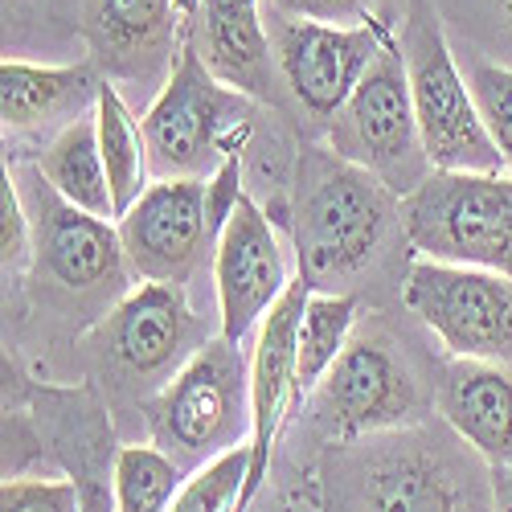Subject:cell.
I'll list each match as a JSON object with an SVG mask.
<instances>
[{
    "label": "cell",
    "instance_id": "obj_21",
    "mask_svg": "<svg viewBox=\"0 0 512 512\" xmlns=\"http://www.w3.org/2000/svg\"><path fill=\"white\" fill-rule=\"evenodd\" d=\"M95 123H99V148H103L107 181H111V197H115V218H123V213L132 209L152 185L144 123L132 115V107L123 103L115 82H103Z\"/></svg>",
    "mask_w": 512,
    "mask_h": 512
},
{
    "label": "cell",
    "instance_id": "obj_11",
    "mask_svg": "<svg viewBox=\"0 0 512 512\" xmlns=\"http://www.w3.org/2000/svg\"><path fill=\"white\" fill-rule=\"evenodd\" d=\"M29 226H33V254L62 287H103L119 283L127 254L119 242V226L107 218L70 205L41 168H25L17 177Z\"/></svg>",
    "mask_w": 512,
    "mask_h": 512
},
{
    "label": "cell",
    "instance_id": "obj_22",
    "mask_svg": "<svg viewBox=\"0 0 512 512\" xmlns=\"http://www.w3.org/2000/svg\"><path fill=\"white\" fill-rule=\"evenodd\" d=\"M353 324H357L353 295H336V291L308 295L300 316V336H295V390H300V402L316 394L324 373L349 349Z\"/></svg>",
    "mask_w": 512,
    "mask_h": 512
},
{
    "label": "cell",
    "instance_id": "obj_7",
    "mask_svg": "<svg viewBox=\"0 0 512 512\" xmlns=\"http://www.w3.org/2000/svg\"><path fill=\"white\" fill-rule=\"evenodd\" d=\"M406 308L431 328L451 357L512 361V279L476 267L414 259L402 287Z\"/></svg>",
    "mask_w": 512,
    "mask_h": 512
},
{
    "label": "cell",
    "instance_id": "obj_12",
    "mask_svg": "<svg viewBox=\"0 0 512 512\" xmlns=\"http://www.w3.org/2000/svg\"><path fill=\"white\" fill-rule=\"evenodd\" d=\"M316 410L336 439L390 431L418 414V390L406 365L377 336H357L316 386Z\"/></svg>",
    "mask_w": 512,
    "mask_h": 512
},
{
    "label": "cell",
    "instance_id": "obj_20",
    "mask_svg": "<svg viewBox=\"0 0 512 512\" xmlns=\"http://www.w3.org/2000/svg\"><path fill=\"white\" fill-rule=\"evenodd\" d=\"M361 512H467L463 492L451 480L443 463H435L422 451L394 455L377 463L365 492H361Z\"/></svg>",
    "mask_w": 512,
    "mask_h": 512
},
{
    "label": "cell",
    "instance_id": "obj_19",
    "mask_svg": "<svg viewBox=\"0 0 512 512\" xmlns=\"http://www.w3.org/2000/svg\"><path fill=\"white\" fill-rule=\"evenodd\" d=\"M37 168L70 205L95 213V218H107V222L115 218V197H111L107 164H103V148H99L95 111L74 119L66 132H58L46 144V152H41Z\"/></svg>",
    "mask_w": 512,
    "mask_h": 512
},
{
    "label": "cell",
    "instance_id": "obj_16",
    "mask_svg": "<svg viewBox=\"0 0 512 512\" xmlns=\"http://www.w3.org/2000/svg\"><path fill=\"white\" fill-rule=\"evenodd\" d=\"M103 340L127 373H160L193 340V312L177 283H144L107 316Z\"/></svg>",
    "mask_w": 512,
    "mask_h": 512
},
{
    "label": "cell",
    "instance_id": "obj_17",
    "mask_svg": "<svg viewBox=\"0 0 512 512\" xmlns=\"http://www.w3.org/2000/svg\"><path fill=\"white\" fill-rule=\"evenodd\" d=\"M439 414L496 472H512V377L500 365L451 357L439 381Z\"/></svg>",
    "mask_w": 512,
    "mask_h": 512
},
{
    "label": "cell",
    "instance_id": "obj_27",
    "mask_svg": "<svg viewBox=\"0 0 512 512\" xmlns=\"http://www.w3.org/2000/svg\"><path fill=\"white\" fill-rule=\"evenodd\" d=\"M0 512H87L74 480H5Z\"/></svg>",
    "mask_w": 512,
    "mask_h": 512
},
{
    "label": "cell",
    "instance_id": "obj_18",
    "mask_svg": "<svg viewBox=\"0 0 512 512\" xmlns=\"http://www.w3.org/2000/svg\"><path fill=\"white\" fill-rule=\"evenodd\" d=\"M95 62L74 66H29L0 62V119L9 132H41V127H66L99 107L103 91Z\"/></svg>",
    "mask_w": 512,
    "mask_h": 512
},
{
    "label": "cell",
    "instance_id": "obj_1",
    "mask_svg": "<svg viewBox=\"0 0 512 512\" xmlns=\"http://www.w3.org/2000/svg\"><path fill=\"white\" fill-rule=\"evenodd\" d=\"M398 213V197L332 148H304L295 168V259L312 291L369 267Z\"/></svg>",
    "mask_w": 512,
    "mask_h": 512
},
{
    "label": "cell",
    "instance_id": "obj_15",
    "mask_svg": "<svg viewBox=\"0 0 512 512\" xmlns=\"http://www.w3.org/2000/svg\"><path fill=\"white\" fill-rule=\"evenodd\" d=\"M197 50L213 78L242 91L246 99H275L279 58L259 17V0H197Z\"/></svg>",
    "mask_w": 512,
    "mask_h": 512
},
{
    "label": "cell",
    "instance_id": "obj_30",
    "mask_svg": "<svg viewBox=\"0 0 512 512\" xmlns=\"http://www.w3.org/2000/svg\"><path fill=\"white\" fill-rule=\"evenodd\" d=\"M500 5H504V17H508V25H512V0H500Z\"/></svg>",
    "mask_w": 512,
    "mask_h": 512
},
{
    "label": "cell",
    "instance_id": "obj_4",
    "mask_svg": "<svg viewBox=\"0 0 512 512\" xmlns=\"http://www.w3.org/2000/svg\"><path fill=\"white\" fill-rule=\"evenodd\" d=\"M152 447L181 467L213 463L218 455L250 443V365L230 340L193 349L177 377L148 406Z\"/></svg>",
    "mask_w": 512,
    "mask_h": 512
},
{
    "label": "cell",
    "instance_id": "obj_13",
    "mask_svg": "<svg viewBox=\"0 0 512 512\" xmlns=\"http://www.w3.org/2000/svg\"><path fill=\"white\" fill-rule=\"evenodd\" d=\"M193 17L197 0H87L82 33L99 70L123 82H148L164 66H177L181 37Z\"/></svg>",
    "mask_w": 512,
    "mask_h": 512
},
{
    "label": "cell",
    "instance_id": "obj_2",
    "mask_svg": "<svg viewBox=\"0 0 512 512\" xmlns=\"http://www.w3.org/2000/svg\"><path fill=\"white\" fill-rule=\"evenodd\" d=\"M197 17L181 37L177 66L168 70L144 123L152 181H209L242 148L254 107L242 91L213 78L197 50Z\"/></svg>",
    "mask_w": 512,
    "mask_h": 512
},
{
    "label": "cell",
    "instance_id": "obj_26",
    "mask_svg": "<svg viewBox=\"0 0 512 512\" xmlns=\"http://www.w3.org/2000/svg\"><path fill=\"white\" fill-rule=\"evenodd\" d=\"M0 263H5V275L21 279L29 271V263H37L33 254V226H29V213L17 189V177L9 173L5 164V177H0Z\"/></svg>",
    "mask_w": 512,
    "mask_h": 512
},
{
    "label": "cell",
    "instance_id": "obj_29",
    "mask_svg": "<svg viewBox=\"0 0 512 512\" xmlns=\"http://www.w3.org/2000/svg\"><path fill=\"white\" fill-rule=\"evenodd\" d=\"M82 508H87V512H111L107 492H103V488H87V484H82Z\"/></svg>",
    "mask_w": 512,
    "mask_h": 512
},
{
    "label": "cell",
    "instance_id": "obj_6",
    "mask_svg": "<svg viewBox=\"0 0 512 512\" xmlns=\"http://www.w3.org/2000/svg\"><path fill=\"white\" fill-rule=\"evenodd\" d=\"M328 148L340 160L373 173L398 201H406L435 173L422 148L406 58L394 37L361 78L353 99L328 123Z\"/></svg>",
    "mask_w": 512,
    "mask_h": 512
},
{
    "label": "cell",
    "instance_id": "obj_31",
    "mask_svg": "<svg viewBox=\"0 0 512 512\" xmlns=\"http://www.w3.org/2000/svg\"><path fill=\"white\" fill-rule=\"evenodd\" d=\"M500 512H512V496H508V500H504V508H500Z\"/></svg>",
    "mask_w": 512,
    "mask_h": 512
},
{
    "label": "cell",
    "instance_id": "obj_8",
    "mask_svg": "<svg viewBox=\"0 0 512 512\" xmlns=\"http://www.w3.org/2000/svg\"><path fill=\"white\" fill-rule=\"evenodd\" d=\"M386 21L365 25H316V21H287L275 29V58L283 87L312 119L332 123L361 87V78L377 62L390 41Z\"/></svg>",
    "mask_w": 512,
    "mask_h": 512
},
{
    "label": "cell",
    "instance_id": "obj_9",
    "mask_svg": "<svg viewBox=\"0 0 512 512\" xmlns=\"http://www.w3.org/2000/svg\"><path fill=\"white\" fill-rule=\"evenodd\" d=\"M127 267L144 283H185L201 254L218 246L209 222V181H152L115 222Z\"/></svg>",
    "mask_w": 512,
    "mask_h": 512
},
{
    "label": "cell",
    "instance_id": "obj_23",
    "mask_svg": "<svg viewBox=\"0 0 512 512\" xmlns=\"http://www.w3.org/2000/svg\"><path fill=\"white\" fill-rule=\"evenodd\" d=\"M185 488V467L160 447H123L115 455V512H168Z\"/></svg>",
    "mask_w": 512,
    "mask_h": 512
},
{
    "label": "cell",
    "instance_id": "obj_5",
    "mask_svg": "<svg viewBox=\"0 0 512 512\" xmlns=\"http://www.w3.org/2000/svg\"><path fill=\"white\" fill-rule=\"evenodd\" d=\"M402 226L418 259L512 279V177L431 173L406 201Z\"/></svg>",
    "mask_w": 512,
    "mask_h": 512
},
{
    "label": "cell",
    "instance_id": "obj_14",
    "mask_svg": "<svg viewBox=\"0 0 512 512\" xmlns=\"http://www.w3.org/2000/svg\"><path fill=\"white\" fill-rule=\"evenodd\" d=\"M312 295V283L304 275H295L291 287L283 291V300L267 312L254 336V353H250V480L242 508L254 500L259 484L267 480L271 451L283 431V422L291 406L300 402L295 390V336H300V316Z\"/></svg>",
    "mask_w": 512,
    "mask_h": 512
},
{
    "label": "cell",
    "instance_id": "obj_25",
    "mask_svg": "<svg viewBox=\"0 0 512 512\" xmlns=\"http://www.w3.org/2000/svg\"><path fill=\"white\" fill-rule=\"evenodd\" d=\"M472 99L480 107V119L496 152L504 156V168H512V70L508 66H476L472 70Z\"/></svg>",
    "mask_w": 512,
    "mask_h": 512
},
{
    "label": "cell",
    "instance_id": "obj_28",
    "mask_svg": "<svg viewBox=\"0 0 512 512\" xmlns=\"http://www.w3.org/2000/svg\"><path fill=\"white\" fill-rule=\"evenodd\" d=\"M275 13L287 21H316V25H365L369 0H271Z\"/></svg>",
    "mask_w": 512,
    "mask_h": 512
},
{
    "label": "cell",
    "instance_id": "obj_10",
    "mask_svg": "<svg viewBox=\"0 0 512 512\" xmlns=\"http://www.w3.org/2000/svg\"><path fill=\"white\" fill-rule=\"evenodd\" d=\"M213 283H218V308H222L218 336L230 340V345H242L291 287L275 226L246 193L234 205L218 246H213Z\"/></svg>",
    "mask_w": 512,
    "mask_h": 512
},
{
    "label": "cell",
    "instance_id": "obj_24",
    "mask_svg": "<svg viewBox=\"0 0 512 512\" xmlns=\"http://www.w3.org/2000/svg\"><path fill=\"white\" fill-rule=\"evenodd\" d=\"M246 480H250V443L197 467L168 512H242Z\"/></svg>",
    "mask_w": 512,
    "mask_h": 512
},
{
    "label": "cell",
    "instance_id": "obj_3",
    "mask_svg": "<svg viewBox=\"0 0 512 512\" xmlns=\"http://www.w3.org/2000/svg\"><path fill=\"white\" fill-rule=\"evenodd\" d=\"M398 46L410 74L422 148L435 173H504V156L496 152L472 87L451 58L431 0H410Z\"/></svg>",
    "mask_w": 512,
    "mask_h": 512
}]
</instances>
